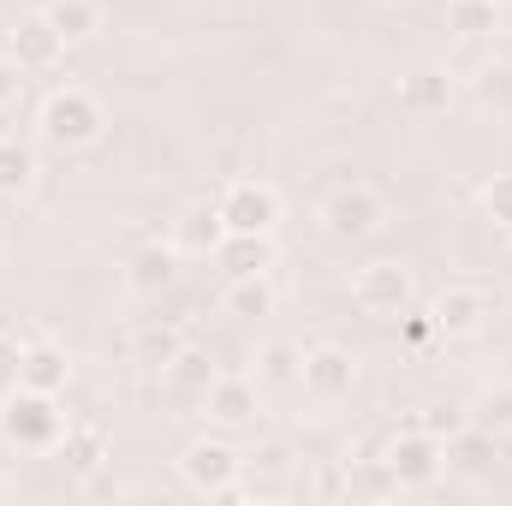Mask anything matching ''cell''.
Masks as SVG:
<instances>
[{
  "label": "cell",
  "mask_w": 512,
  "mask_h": 506,
  "mask_svg": "<svg viewBox=\"0 0 512 506\" xmlns=\"http://www.w3.org/2000/svg\"><path fill=\"white\" fill-rule=\"evenodd\" d=\"M483 215L512 233V173H495V179L483 185Z\"/></svg>",
  "instance_id": "f1b7e54d"
},
{
  "label": "cell",
  "mask_w": 512,
  "mask_h": 506,
  "mask_svg": "<svg viewBox=\"0 0 512 506\" xmlns=\"http://www.w3.org/2000/svg\"><path fill=\"white\" fill-rule=\"evenodd\" d=\"M215 376H221V364L203 352V346H179L167 364H161V393L173 399V405H203V393L215 387Z\"/></svg>",
  "instance_id": "8fae6325"
},
{
  "label": "cell",
  "mask_w": 512,
  "mask_h": 506,
  "mask_svg": "<svg viewBox=\"0 0 512 506\" xmlns=\"http://www.w3.org/2000/svg\"><path fill=\"white\" fill-rule=\"evenodd\" d=\"M495 24H501V0H447V30H453V36L477 42V36H489Z\"/></svg>",
  "instance_id": "d4e9b609"
},
{
  "label": "cell",
  "mask_w": 512,
  "mask_h": 506,
  "mask_svg": "<svg viewBox=\"0 0 512 506\" xmlns=\"http://www.w3.org/2000/svg\"><path fill=\"white\" fill-rule=\"evenodd\" d=\"M495 459H501V435H489V429H477L471 417L447 435V471H465V477H483V471H495Z\"/></svg>",
  "instance_id": "ac0fdd59"
},
{
  "label": "cell",
  "mask_w": 512,
  "mask_h": 506,
  "mask_svg": "<svg viewBox=\"0 0 512 506\" xmlns=\"http://www.w3.org/2000/svg\"><path fill=\"white\" fill-rule=\"evenodd\" d=\"M0 435L24 453H54L66 435V411L60 393H36V387H12L0 399Z\"/></svg>",
  "instance_id": "7a4b0ae2"
},
{
  "label": "cell",
  "mask_w": 512,
  "mask_h": 506,
  "mask_svg": "<svg viewBox=\"0 0 512 506\" xmlns=\"http://www.w3.org/2000/svg\"><path fill=\"white\" fill-rule=\"evenodd\" d=\"M203 417H209V429H221V435H233V429H251L256 411H262V387L256 376H215V387L203 393V405H197Z\"/></svg>",
  "instance_id": "30bf717a"
},
{
  "label": "cell",
  "mask_w": 512,
  "mask_h": 506,
  "mask_svg": "<svg viewBox=\"0 0 512 506\" xmlns=\"http://www.w3.org/2000/svg\"><path fill=\"white\" fill-rule=\"evenodd\" d=\"M507 376H512V346H507Z\"/></svg>",
  "instance_id": "836d02e7"
},
{
  "label": "cell",
  "mask_w": 512,
  "mask_h": 506,
  "mask_svg": "<svg viewBox=\"0 0 512 506\" xmlns=\"http://www.w3.org/2000/svg\"><path fill=\"white\" fill-rule=\"evenodd\" d=\"M24 78H30V72H24V66H18V60L0 48V114H12V108H18V96H24Z\"/></svg>",
  "instance_id": "f546056e"
},
{
  "label": "cell",
  "mask_w": 512,
  "mask_h": 506,
  "mask_svg": "<svg viewBox=\"0 0 512 506\" xmlns=\"http://www.w3.org/2000/svg\"><path fill=\"white\" fill-rule=\"evenodd\" d=\"M429 316H435V334H441V340H471V334H483V322L495 316V298H489L483 286L459 280V286H441V292H435Z\"/></svg>",
  "instance_id": "9c48e42d"
},
{
  "label": "cell",
  "mask_w": 512,
  "mask_h": 506,
  "mask_svg": "<svg viewBox=\"0 0 512 506\" xmlns=\"http://www.w3.org/2000/svg\"><path fill=\"white\" fill-rule=\"evenodd\" d=\"M18 358H24V346L0 334V399H6L12 387H18Z\"/></svg>",
  "instance_id": "4dcf8cb0"
},
{
  "label": "cell",
  "mask_w": 512,
  "mask_h": 506,
  "mask_svg": "<svg viewBox=\"0 0 512 506\" xmlns=\"http://www.w3.org/2000/svg\"><path fill=\"white\" fill-rule=\"evenodd\" d=\"M179 477H185V489L221 501V495L245 477V453H239L221 429H215V435H197V441H185V453H179Z\"/></svg>",
  "instance_id": "8992f818"
},
{
  "label": "cell",
  "mask_w": 512,
  "mask_h": 506,
  "mask_svg": "<svg viewBox=\"0 0 512 506\" xmlns=\"http://www.w3.org/2000/svg\"><path fill=\"white\" fill-rule=\"evenodd\" d=\"M227 280H251V274H268L274 268V233H227L215 256H209Z\"/></svg>",
  "instance_id": "5bb4252c"
},
{
  "label": "cell",
  "mask_w": 512,
  "mask_h": 506,
  "mask_svg": "<svg viewBox=\"0 0 512 506\" xmlns=\"http://www.w3.org/2000/svg\"><path fill=\"white\" fill-rule=\"evenodd\" d=\"M465 417L477 423V429H489V435H512V376L507 381H489V387H477L471 393V405H465Z\"/></svg>",
  "instance_id": "44dd1931"
},
{
  "label": "cell",
  "mask_w": 512,
  "mask_h": 506,
  "mask_svg": "<svg viewBox=\"0 0 512 506\" xmlns=\"http://www.w3.org/2000/svg\"><path fill=\"white\" fill-rule=\"evenodd\" d=\"M42 18L60 30V42H66V48L96 42V36H102V24H108V18H102V0H48V6H42Z\"/></svg>",
  "instance_id": "ffe728a7"
},
{
  "label": "cell",
  "mask_w": 512,
  "mask_h": 506,
  "mask_svg": "<svg viewBox=\"0 0 512 506\" xmlns=\"http://www.w3.org/2000/svg\"><path fill=\"white\" fill-rule=\"evenodd\" d=\"M131 346H137V364L161 370V364H167V358H173V352L185 346V328H173V322H143Z\"/></svg>",
  "instance_id": "83f0119b"
},
{
  "label": "cell",
  "mask_w": 512,
  "mask_h": 506,
  "mask_svg": "<svg viewBox=\"0 0 512 506\" xmlns=\"http://www.w3.org/2000/svg\"><path fill=\"white\" fill-rule=\"evenodd\" d=\"M298 387H304V399L322 405V411L340 405V399H352V387H358V358H352V346H340V340H316V346H304Z\"/></svg>",
  "instance_id": "52a82bcc"
},
{
  "label": "cell",
  "mask_w": 512,
  "mask_h": 506,
  "mask_svg": "<svg viewBox=\"0 0 512 506\" xmlns=\"http://www.w3.org/2000/svg\"><path fill=\"white\" fill-rule=\"evenodd\" d=\"M382 465L393 477V489H435L447 477V441L429 435L423 423H411V429H399L382 447Z\"/></svg>",
  "instance_id": "5b68a950"
},
{
  "label": "cell",
  "mask_w": 512,
  "mask_h": 506,
  "mask_svg": "<svg viewBox=\"0 0 512 506\" xmlns=\"http://www.w3.org/2000/svg\"><path fill=\"white\" fill-rule=\"evenodd\" d=\"M417 423H423V429H429V435H441V441H447V435H453V429H459V423H465V411H447V405H429V411H423V417H417Z\"/></svg>",
  "instance_id": "1f68e13d"
},
{
  "label": "cell",
  "mask_w": 512,
  "mask_h": 506,
  "mask_svg": "<svg viewBox=\"0 0 512 506\" xmlns=\"http://www.w3.org/2000/svg\"><path fill=\"white\" fill-rule=\"evenodd\" d=\"M245 471H251V495H268L292 471V447L286 441H262L256 453H245Z\"/></svg>",
  "instance_id": "4316f807"
},
{
  "label": "cell",
  "mask_w": 512,
  "mask_h": 506,
  "mask_svg": "<svg viewBox=\"0 0 512 506\" xmlns=\"http://www.w3.org/2000/svg\"><path fill=\"white\" fill-rule=\"evenodd\" d=\"M173 280H179V251H173V239H167V245H143V251L126 262V286L137 298H161V292H173Z\"/></svg>",
  "instance_id": "e0dca14e"
},
{
  "label": "cell",
  "mask_w": 512,
  "mask_h": 506,
  "mask_svg": "<svg viewBox=\"0 0 512 506\" xmlns=\"http://www.w3.org/2000/svg\"><path fill=\"white\" fill-rule=\"evenodd\" d=\"M352 304L370 316V322H399L411 304H417V280L399 256H376L352 274Z\"/></svg>",
  "instance_id": "277c9868"
},
{
  "label": "cell",
  "mask_w": 512,
  "mask_h": 506,
  "mask_svg": "<svg viewBox=\"0 0 512 506\" xmlns=\"http://www.w3.org/2000/svg\"><path fill=\"white\" fill-rule=\"evenodd\" d=\"M6 54H12L24 72H54V66L66 60V42H60V30H54L42 12H30V18H18V24L6 30Z\"/></svg>",
  "instance_id": "7c38bea8"
},
{
  "label": "cell",
  "mask_w": 512,
  "mask_h": 506,
  "mask_svg": "<svg viewBox=\"0 0 512 506\" xmlns=\"http://www.w3.org/2000/svg\"><path fill=\"white\" fill-rule=\"evenodd\" d=\"M0 501H12V483H6V477H0Z\"/></svg>",
  "instance_id": "d6a6232c"
},
{
  "label": "cell",
  "mask_w": 512,
  "mask_h": 506,
  "mask_svg": "<svg viewBox=\"0 0 512 506\" xmlns=\"http://www.w3.org/2000/svg\"><path fill=\"white\" fill-rule=\"evenodd\" d=\"M227 239V221L215 203H185L173 221V251L179 256H215V245Z\"/></svg>",
  "instance_id": "2e32d148"
},
{
  "label": "cell",
  "mask_w": 512,
  "mask_h": 506,
  "mask_svg": "<svg viewBox=\"0 0 512 506\" xmlns=\"http://www.w3.org/2000/svg\"><path fill=\"white\" fill-rule=\"evenodd\" d=\"M471 96L489 114H512V60H483L477 78H471Z\"/></svg>",
  "instance_id": "484cf974"
},
{
  "label": "cell",
  "mask_w": 512,
  "mask_h": 506,
  "mask_svg": "<svg viewBox=\"0 0 512 506\" xmlns=\"http://www.w3.org/2000/svg\"><path fill=\"white\" fill-rule=\"evenodd\" d=\"M399 108H405L411 120H441V114L453 108V78H447L441 66H411V72L399 78Z\"/></svg>",
  "instance_id": "4fadbf2b"
},
{
  "label": "cell",
  "mask_w": 512,
  "mask_h": 506,
  "mask_svg": "<svg viewBox=\"0 0 512 506\" xmlns=\"http://www.w3.org/2000/svg\"><path fill=\"white\" fill-rule=\"evenodd\" d=\"M36 131H42L48 149H90V143L108 137V108L84 84H60V90H48V102L36 114Z\"/></svg>",
  "instance_id": "6da1fadb"
},
{
  "label": "cell",
  "mask_w": 512,
  "mask_h": 506,
  "mask_svg": "<svg viewBox=\"0 0 512 506\" xmlns=\"http://www.w3.org/2000/svg\"><path fill=\"white\" fill-rule=\"evenodd\" d=\"M298 370H304V346L292 340L256 346V387H298Z\"/></svg>",
  "instance_id": "7402d4cb"
},
{
  "label": "cell",
  "mask_w": 512,
  "mask_h": 506,
  "mask_svg": "<svg viewBox=\"0 0 512 506\" xmlns=\"http://www.w3.org/2000/svg\"><path fill=\"white\" fill-rule=\"evenodd\" d=\"M221 310H227V316H239V322H256V316H268V310H274V286H268V274H251V280H227V292H221Z\"/></svg>",
  "instance_id": "603a6c76"
},
{
  "label": "cell",
  "mask_w": 512,
  "mask_h": 506,
  "mask_svg": "<svg viewBox=\"0 0 512 506\" xmlns=\"http://www.w3.org/2000/svg\"><path fill=\"white\" fill-rule=\"evenodd\" d=\"M227 233H274L280 227V191L262 185V179H233L221 197H215Z\"/></svg>",
  "instance_id": "ba28073f"
},
{
  "label": "cell",
  "mask_w": 512,
  "mask_h": 506,
  "mask_svg": "<svg viewBox=\"0 0 512 506\" xmlns=\"http://www.w3.org/2000/svg\"><path fill=\"white\" fill-rule=\"evenodd\" d=\"M54 459H60L78 483H90V477L102 471V459H108V435H102L96 423H66V435H60Z\"/></svg>",
  "instance_id": "d6986e66"
},
{
  "label": "cell",
  "mask_w": 512,
  "mask_h": 506,
  "mask_svg": "<svg viewBox=\"0 0 512 506\" xmlns=\"http://www.w3.org/2000/svg\"><path fill=\"white\" fill-rule=\"evenodd\" d=\"M36 185V149L18 137H0V197H24Z\"/></svg>",
  "instance_id": "cb8c5ba5"
},
{
  "label": "cell",
  "mask_w": 512,
  "mask_h": 506,
  "mask_svg": "<svg viewBox=\"0 0 512 506\" xmlns=\"http://www.w3.org/2000/svg\"><path fill=\"white\" fill-rule=\"evenodd\" d=\"M316 221H322L328 239H340V245H364V239H376V233L387 227V203H382L376 185L346 179V185H334V191L322 197Z\"/></svg>",
  "instance_id": "3957f363"
},
{
  "label": "cell",
  "mask_w": 512,
  "mask_h": 506,
  "mask_svg": "<svg viewBox=\"0 0 512 506\" xmlns=\"http://www.w3.org/2000/svg\"><path fill=\"white\" fill-rule=\"evenodd\" d=\"M72 381V352L54 346V340H30L24 358H18V387H36V393H66Z\"/></svg>",
  "instance_id": "9a60e30c"
}]
</instances>
